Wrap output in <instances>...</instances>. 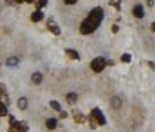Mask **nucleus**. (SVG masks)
Listing matches in <instances>:
<instances>
[{"mask_svg":"<svg viewBox=\"0 0 155 132\" xmlns=\"http://www.w3.org/2000/svg\"><path fill=\"white\" fill-rule=\"evenodd\" d=\"M111 105L113 106V108H119L122 105V102H121V99L118 98V96H115V98H112L111 99Z\"/></svg>","mask_w":155,"mask_h":132,"instance_id":"dca6fc26","label":"nucleus"},{"mask_svg":"<svg viewBox=\"0 0 155 132\" xmlns=\"http://www.w3.org/2000/svg\"><path fill=\"white\" fill-rule=\"evenodd\" d=\"M148 65H149V67H151V69H154V62H149Z\"/></svg>","mask_w":155,"mask_h":132,"instance_id":"393cba45","label":"nucleus"},{"mask_svg":"<svg viewBox=\"0 0 155 132\" xmlns=\"http://www.w3.org/2000/svg\"><path fill=\"white\" fill-rule=\"evenodd\" d=\"M43 17H44V14H43V11L42 10H34L33 13H32V16H30L32 22H40Z\"/></svg>","mask_w":155,"mask_h":132,"instance_id":"6e6552de","label":"nucleus"},{"mask_svg":"<svg viewBox=\"0 0 155 132\" xmlns=\"http://www.w3.org/2000/svg\"><path fill=\"white\" fill-rule=\"evenodd\" d=\"M29 126L26 122H11L10 123V129L9 132H27Z\"/></svg>","mask_w":155,"mask_h":132,"instance_id":"20e7f679","label":"nucleus"},{"mask_svg":"<svg viewBox=\"0 0 155 132\" xmlns=\"http://www.w3.org/2000/svg\"><path fill=\"white\" fill-rule=\"evenodd\" d=\"M65 53H66L70 59H75V60H79V59H80L79 53H78L76 50H73V49H66V50H65Z\"/></svg>","mask_w":155,"mask_h":132,"instance_id":"9d476101","label":"nucleus"},{"mask_svg":"<svg viewBox=\"0 0 155 132\" xmlns=\"http://www.w3.org/2000/svg\"><path fill=\"white\" fill-rule=\"evenodd\" d=\"M0 103L4 105L7 108V105H10V98L7 95V90H6V85L0 83Z\"/></svg>","mask_w":155,"mask_h":132,"instance_id":"39448f33","label":"nucleus"},{"mask_svg":"<svg viewBox=\"0 0 155 132\" xmlns=\"http://www.w3.org/2000/svg\"><path fill=\"white\" fill-rule=\"evenodd\" d=\"M4 115H7V108L0 103V116H4Z\"/></svg>","mask_w":155,"mask_h":132,"instance_id":"aec40b11","label":"nucleus"},{"mask_svg":"<svg viewBox=\"0 0 155 132\" xmlns=\"http://www.w3.org/2000/svg\"><path fill=\"white\" fill-rule=\"evenodd\" d=\"M89 119H92V121L95 122V123H98V125H106V119H105V116H103V113H102V110L99 108H93L92 112H90V115H89Z\"/></svg>","mask_w":155,"mask_h":132,"instance_id":"f03ea898","label":"nucleus"},{"mask_svg":"<svg viewBox=\"0 0 155 132\" xmlns=\"http://www.w3.org/2000/svg\"><path fill=\"white\" fill-rule=\"evenodd\" d=\"M102 19H103V10H102V7L92 9L90 13L88 14V17L80 24V33L82 34H90V33H93L99 27Z\"/></svg>","mask_w":155,"mask_h":132,"instance_id":"f257e3e1","label":"nucleus"},{"mask_svg":"<svg viewBox=\"0 0 155 132\" xmlns=\"http://www.w3.org/2000/svg\"><path fill=\"white\" fill-rule=\"evenodd\" d=\"M17 106H19V109H26V108H27V99L20 98L17 100Z\"/></svg>","mask_w":155,"mask_h":132,"instance_id":"2eb2a0df","label":"nucleus"},{"mask_svg":"<svg viewBox=\"0 0 155 132\" xmlns=\"http://www.w3.org/2000/svg\"><path fill=\"white\" fill-rule=\"evenodd\" d=\"M67 116V112H60V118H66Z\"/></svg>","mask_w":155,"mask_h":132,"instance_id":"5701e85b","label":"nucleus"},{"mask_svg":"<svg viewBox=\"0 0 155 132\" xmlns=\"http://www.w3.org/2000/svg\"><path fill=\"white\" fill-rule=\"evenodd\" d=\"M121 60L125 62V63H129V62H131V55H129V53H123L121 57Z\"/></svg>","mask_w":155,"mask_h":132,"instance_id":"6ab92c4d","label":"nucleus"},{"mask_svg":"<svg viewBox=\"0 0 155 132\" xmlns=\"http://www.w3.org/2000/svg\"><path fill=\"white\" fill-rule=\"evenodd\" d=\"M65 4H75V1H67V0H66V1H65Z\"/></svg>","mask_w":155,"mask_h":132,"instance_id":"b1692460","label":"nucleus"},{"mask_svg":"<svg viewBox=\"0 0 155 132\" xmlns=\"http://www.w3.org/2000/svg\"><path fill=\"white\" fill-rule=\"evenodd\" d=\"M109 4H111V6H115V7H116L118 10L121 9V3H119V1H111Z\"/></svg>","mask_w":155,"mask_h":132,"instance_id":"412c9836","label":"nucleus"},{"mask_svg":"<svg viewBox=\"0 0 155 132\" xmlns=\"http://www.w3.org/2000/svg\"><path fill=\"white\" fill-rule=\"evenodd\" d=\"M72 115H73V119H75V122H79V123H83V122L86 121V118H85V115L80 112V110L75 109L73 112H72Z\"/></svg>","mask_w":155,"mask_h":132,"instance_id":"0eeeda50","label":"nucleus"},{"mask_svg":"<svg viewBox=\"0 0 155 132\" xmlns=\"http://www.w3.org/2000/svg\"><path fill=\"white\" fill-rule=\"evenodd\" d=\"M46 126H47V129H56V126H57V119H56V118H49V119L46 121Z\"/></svg>","mask_w":155,"mask_h":132,"instance_id":"9b49d317","label":"nucleus"},{"mask_svg":"<svg viewBox=\"0 0 155 132\" xmlns=\"http://www.w3.org/2000/svg\"><path fill=\"white\" fill-rule=\"evenodd\" d=\"M50 106H52L55 110H62V108H60V103H59L57 100H50Z\"/></svg>","mask_w":155,"mask_h":132,"instance_id":"f3484780","label":"nucleus"},{"mask_svg":"<svg viewBox=\"0 0 155 132\" xmlns=\"http://www.w3.org/2000/svg\"><path fill=\"white\" fill-rule=\"evenodd\" d=\"M42 79H43V75H42V73H39V72H36V73L32 75V82L36 83V85H39V83L42 82Z\"/></svg>","mask_w":155,"mask_h":132,"instance_id":"f8f14e48","label":"nucleus"},{"mask_svg":"<svg viewBox=\"0 0 155 132\" xmlns=\"http://www.w3.org/2000/svg\"><path fill=\"white\" fill-rule=\"evenodd\" d=\"M34 4H36L37 10H40L42 7H46V6H47V1H46V0H44V1H34Z\"/></svg>","mask_w":155,"mask_h":132,"instance_id":"a211bd4d","label":"nucleus"},{"mask_svg":"<svg viewBox=\"0 0 155 132\" xmlns=\"http://www.w3.org/2000/svg\"><path fill=\"white\" fill-rule=\"evenodd\" d=\"M66 100L69 102V103H75L78 100V95L75 93V92H70V93H67L66 95Z\"/></svg>","mask_w":155,"mask_h":132,"instance_id":"4468645a","label":"nucleus"},{"mask_svg":"<svg viewBox=\"0 0 155 132\" xmlns=\"http://www.w3.org/2000/svg\"><path fill=\"white\" fill-rule=\"evenodd\" d=\"M6 63H7V66H17L19 65V57L11 56V57H9V59L6 60Z\"/></svg>","mask_w":155,"mask_h":132,"instance_id":"ddd939ff","label":"nucleus"},{"mask_svg":"<svg viewBox=\"0 0 155 132\" xmlns=\"http://www.w3.org/2000/svg\"><path fill=\"white\" fill-rule=\"evenodd\" d=\"M132 13H133V16H135V17H139V19H141V17H144V7H142V6H141V4H138V6H135V7H133V10H132Z\"/></svg>","mask_w":155,"mask_h":132,"instance_id":"1a4fd4ad","label":"nucleus"},{"mask_svg":"<svg viewBox=\"0 0 155 132\" xmlns=\"http://www.w3.org/2000/svg\"><path fill=\"white\" fill-rule=\"evenodd\" d=\"M47 29L53 33V34H56V36H57V34H60V27H59V26H57V24H56L52 19L47 22Z\"/></svg>","mask_w":155,"mask_h":132,"instance_id":"423d86ee","label":"nucleus"},{"mask_svg":"<svg viewBox=\"0 0 155 132\" xmlns=\"http://www.w3.org/2000/svg\"><path fill=\"white\" fill-rule=\"evenodd\" d=\"M118 30H119V27H118V24H113V26H112V32H113V33H116V32H118Z\"/></svg>","mask_w":155,"mask_h":132,"instance_id":"4be33fe9","label":"nucleus"},{"mask_svg":"<svg viewBox=\"0 0 155 132\" xmlns=\"http://www.w3.org/2000/svg\"><path fill=\"white\" fill-rule=\"evenodd\" d=\"M90 67H92V70L93 72H96V73H99L102 72L105 67H106V60H105V57H95L93 60H92V63H90Z\"/></svg>","mask_w":155,"mask_h":132,"instance_id":"7ed1b4c3","label":"nucleus"}]
</instances>
